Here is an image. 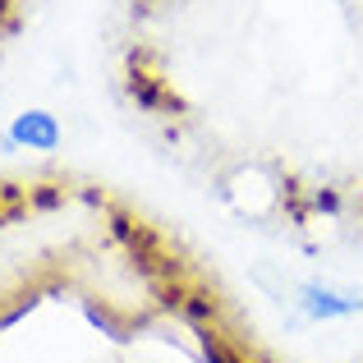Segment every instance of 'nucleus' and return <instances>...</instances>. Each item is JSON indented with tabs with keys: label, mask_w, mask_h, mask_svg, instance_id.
Here are the masks:
<instances>
[{
	"label": "nucleus",
	"mask_w": 363,
	"mask_h": 363,
	"mask_svg": "<svg viewBox=\"0 0 363 363\" xmlns=\"http://www.w3.org/2000/svg\"><path fill=\"white\" fill-rule=\"evenodd\" d=\"M143 5H157V0H143Z\"/></svg>",
	"instance_id": "1a4fd4ad"
},
{
	"label": "nucleus",
	"mask_w": 363,
	"mask_h": 363,
	"mask_svg": "<svg viewBox=\"0 0 363 363\" xmlns=\"http://www.w3.org/2000/svg\"><path fill=\"white\" fill-rule=\"evenodd\" d=\"M83 318H88L92 327L101 331V336H111V340H124V327H120V318L106 308V303H92V299H88V303H83Z\"/></svg>",
	"instance_id": "423d86ee"
},
{
	"label": "nucleus",
	"mask_w": 363,
	"mask_h": 363,
	"mask_svg": "<svg viewBox=\"0 0 363 363\" xmlns=\"http://www.w3.org/2000/svg\"><path fill=\"white\" fill-rule=\"evenodd\" d=\"M294 303H299V322H345L363 313L359 290H336L327 281H303L294 290Z\"/></svg>",
	"instance_id": "f257e3e1"
},
{
	"label": "nucleus",
	"mask_w": 363,
	"mask_h": 363,
	"mask_svg": "<svg viewBox=\"0 0 363 363\" xmlns=\"http://www.w3.org/2000/svg\"><path fill=\"white\" fill-rule=\"evenodd\" d=\"M129 97L138 101L143 111H152V116H184V97L170 92L161 74L147 69V51L129 55Z\"/></svg>",
	"instance_id": "7ed1b4c3"
},
{
	"label": "nucleus",
	"mask_w": 363,
	"mask_h": 363,
	"mask_svg": "<svg viewBox=\"0 0 363 363\" xmlns=\"http://www.w3.org/2000/svg\"><path fill=\"white\" fill-rule=\"evenodd\" d=\"M60 203H65V184H33L28 189V207H37V212H51Z\"/></svg>",
	"instance_id": "6e6552de"
},
{
	"label": "nucleus",
	"mask_w": 363,
	"mask_h": 363,
	"mask_svg": "<svg viewBox=\"0 0 363 363\" xmlns=\"http://www.w3.org/2000/svg\"><path fill=\"white\" fill-rule=\"evenodd\" d=\"M23 212H28V189H18V184H0V225L18 221Z\"/></svg>",
	"instance_id": "0eeeda50"
},
{
	"label": "nucleus",
	"mask_w": 363,
	"mask_h": 363,
	"mask_svg": "<svg viewBox=\"0 0 363 363\" xmlns=\"http://www.w3.org/2000/svg\"><path fill=\"white\" fill-rule=\"evenodd\" d=\"M65 138L60 120L51 116V111L33 106V111H18L14 120H9V129L0 133V152H55Z\"/></svg>",
	"instance_id": "f03ea898"
},
{
	"label": "nucleus",
	"mask_w": 363,
	"mask_h": 363,
	"mask_svg": "<svg viewBox=\"0 0 363 363\" xmlns=\"http://www.w3.org/2000/svg\"><path fill=\"white\" fill-rule=\"evenodd\" d=\"M303 203H308V216L318 212V216H340L345 212V198H340V189H303Z\"/></svg>",
	"instance_id": "39448f33"
},
{
	"label": "nucleus",
	"mask_w": 363,
	"mask_h": 363,
	"mask_svg": "<svg viewBox=\"0 0 363 363\" xmlns=\"http://www.w3.org/2000/svg\"><path fill=\"white\" fill-rule=\"evenodd\" d=\"M175 313L194 331H203V327H216V322H221V299H216V294H207V290H184V299H179Z\"/></svg>",
	"instance_id": "20e7f679"
}]
</instances>
